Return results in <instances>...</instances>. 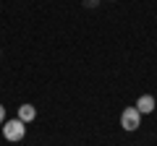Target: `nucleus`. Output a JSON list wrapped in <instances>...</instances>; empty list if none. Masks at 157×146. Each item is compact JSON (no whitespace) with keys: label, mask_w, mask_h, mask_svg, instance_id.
<instances>
[{"label":"nucleus","mask_w":157,"mask_h":146,"mask_svg":"<svg viewBox=\"0 0 157 146\" xmlns=\"http://www.w3.org/2000/svg\"><path fill=\"white\" fill-rule=\"evenodd\" d=\"M24 136H26V123H21L18 118L6 120V123H3V138H6V141L16 144V141H21Z\"/></svg>","instance_id":"f257e3e1"},{"label":"nucleus","mask_w":157,"mask_h":146,"mask_svg":"<svg viewBox=\"0 0 157 146\" xmlns=\"http://www.w3.org/2000/svg\"><path fill=\"white\" fill-rule=\"evenodd\" d=\"M139 125H141V112L136 107H126L123 112H121V128L134 133V130H139Z\"/></svg>","instance_id":"f03ea898"},{"label":"nucleus","mask_w":157,"mask_h":146,"mask_svg":"<svg viewBox=\"0 0 157 146\" xmlns=\"http://www.w3.org/2000/svg\"><path fill=\"white\" fill-rule=\"evenodd\" d=\"M134 107L139 110L141 115H152V112H155V107H157V102H155V97H152V94H141L139 99H136Z\"/></svg>","instance_id":"7ed1b4c3"},{"label":"nucleus","mask_w":157,"mask_h":146,"mask_svg":"<svg viewBox=\"0 0 157 146\" xmlns=\"http://www.w3.org/2000/svg\"><path fill=\"white\" fill-rule=\"evenodd\" d=\"M34 118H37L34 104H21V107H18V120H21V123H32Z\"/></svg>","instance_id":"20e7f679"},{"label":"nucleus","mask_w":157,"mask_h":146,"mask_svg":"<svg viewBox=\"0 0 157 146\" xmlns=\"http://www.w3.org/2000/svg\"><path fill=\"white\" fill-rule=\"evenodd\" d=\"M3 123H6V107L0 104V125H3Z\"/></svg>","instance_id":"39448f33"},{"label":"nucleus","mask_w":157,"mask_h":146,"mask_svg":"<svg viewBox=\"0 0 157 146\" xmlns=\"http://www.w3.org/2000/svg\"><path fill=\"white\" fill-rule=\"evenodd\" d=\"M97 3H100V0H84V5H86V8H94Z\"/></svg>","instance_id":"423d86ee"}]
</instances>
